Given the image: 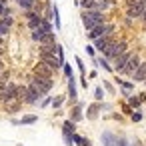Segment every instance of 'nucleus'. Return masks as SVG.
Returning a JSON list of instances; mask_svg holds the SVG:
<instances>
[{
    "instance_id": "obj_1",
    "label": "nucleus",
    "mask_w": 146,
    "mask_h": 146,
    "mask_svg": "<svg viewBox=\"0 0 146 146\" xmlns=\"http://www.w3.org/2000/svg\"><path fill=\"white\" fill-rule=\"evenodd\" d=\"M82 22L86 30H92L94 26L106 22V18H104V12L100 10H82Z\"/></svg>"
},
{
    "instance_id": "obj_2",
    "label": "nucleus",
    "mask_w": 146,
    "mask_h": 146,
    "mask_svg": "<svg viewBox=\"0 0 146 146\" xmlns=\"http://www.w3.org/2000/svg\"><path fill=\"white\" fill-rule=\"evenodd\" d=\"M146 8V0H126V14L128 18H140Z\"/></svg>"
},
{
    "instance_id": "obj_3",
    "label": "nucleus",
    "mask_w": 146,
    "mask_h": 146,
    "mask_svg": "<svg viewBox=\"0 0 146 146\" xmlns=\"http://www.w3.org/2000/svg\"><path fill=\"white\" fill-rule=\"evenodd\" d=\"M102 36H114V26L102 22V24L94 26L92 30H88V38L90 40H96V38H102Z\"/></svg>"
},
{
    "instance_id": "obj_4",
    "label": "nucleus",
    "mask_w": 146,
    "mask_h": 146,
    "mask_svg": "<svg viewBox=\"0 0 146 146\" xmlns=\"http://www.w3.org/2000/svg\"><path fill=\"white\" fill-rule=\"evenodd\" d=\"M126 48H128V44H126L124 40H114V42H112V44L102 52V54H104V58H106V60H114V58H116L118 54H122Z\"/></svg>"
},
{
    "instance_id": "obj_5",
    "label": "nucleus",
    "mask_w": 146,
    "mask_h": 146,
    "mask_svg": "<svg viewBox=\"0 0 146 146\" xmlns=\"http://www.w3.org/2000/svg\"><path fill=\"white\" fill-rule=\"evenodd\" d=\"M142 60H140V56L136 54V52H132L130 54V58L126 60V64L120 68V72L118 74H124V76H132L134 72H136V68H138V64H140Z\"/></svg>"
},
{
    "instance_id": "obj_6",
    "label": "nucleus",
    "mask_w": 146,
    "mask_h": 146,
    "mask_svg": "<svg viewBox=\"0 0 146 146\" xmlns=\"http://www.w3.org/2000/svg\"><path fill=\"white\" fill-rule=\"evenodd\" d=\"M28 86H30V88H32L40 98H42V96H46V94H48V90L52 88V84H48V82L40 80V78H38V76H34V74H32V80H30V84H28Z\"/></svg>"
},
{
    "instance_id": "obj_7",
    "label": "nucleus",
    "mask_w": 146,
    "mask_h": 146,
    "mask_svg": "<svg viewBox=\"0 0 146 146\" xmlns=\"http://www.w3.org/2000/svg\"><path fill=\"white\" fill-rule=\"evenodd\" d=\"M40 62L48 64L52 70H60V68H62V62L58 60L56 52H40Z\"/></svg>"
},
{
    "instance_id": "obj_8",
    "label": "nucleus",
    "mask_w": 146,
    "mask_h": 146,
    "mask_svg": "<svg viewBox=\"0 0 146 146\" xmlns=\"http://www.w3.org/2000/svg\"><path fill=\"white\" fill-rule=\"evenodd\" d=\"M116 38L114 36H102V38H96L94 40V50H98V52H104L112 42H114Z\"/></svg>"
},
{
    "instance_id": "obj_9",
    "label": "nucleus",
    "mask_w": 146,
    "mask_h": 146,
    "mask_svg": "<svg viewBox=\"0 0 146 146\" xmlns=\"http://www.w3.org/2000/svg\"><path fill=\"white\" fill-rule=\"evenodd\" d=\"M130 54H132V52H128V50H124L122 54H118V56L112 60V62H114V64H112V70H114V72H120V68L126 64V60L130 58Z\"/></svg>"
},
{
    "instance_id": "obj_10",
    "label": "nucleus",
    "mask_w": 146,
    "mask_h": 146,
    "mask_svg": "<svg viewBox=\"0 0 146 146\" xmlns=\"http://www.w3.org/2000/svg\"><path fill=\"white\" fill-rule=\"evenodd\" d=\"M52 68L48 66V64H44V62H38L34 68H32V74H38V76H52Z\"/></svg>"
},
{
    "instance_id": "obj_11",
    "label": "nucleus",
    "mask_w": 146,
    "mask_h": 146,
    "mask_svg": "<svg viewBox=\"0 0 146 146\" xmlns=\"http://www.w3.org/2000/svg\"><path fill=\"white\" fill-rule=\"evenodd\" d=\"M84 116H82V102H74V106L70 108V120L72 122H80Z\"/></svg>"
},
{
    "instance_id": "obj_12",
    "label": "nucleus",
    "mask_w": 146,
    "mask_h": 146,
    "mask_svg": "<svg viewBox=\"0 0 146 146\" xmlns=\"http://www.w3.org/2000/svg\"><path fill=\"white\" fill-rule=\"evenodd\" d=\"M38 100H40V96L28 86V88H26V94H24V98H22V102H24V104H38Z\"/></svg>"
},
{
    "instance_id": "obj_13",
    "label": "nucleus",
    "mask_w": 146,
    "mask_h": 146,
    "mask_svg": "<svg viewBox=\"0 0 146 146\" xmlns=\"http://www.w3.org/2000/svg\"><path fill=\"white\" fill-rule=\"evenodd\" d=\"M102 144L104 146H118V136L106 130V132H102Z\"/></svg>"
},
{
    "instance_id": "obj_14",
    "label": "nucleus",
    "mask_w": 146,
    "mask_h": 146,
    "mask_svg": "<svg viewBox=\"0 0 146 146\" xmlns=\"http://www.w3.org/2000/svg\"><path fill=\"white\" fill-rule=\"evenodd\" d=\"M144 78H146V60H144V62H140V64H138V68H136V72L132 74V80L144 82Z\"/></svg>"
},
{
    "instance_id": "obj_15",
    "label": "nucleus",
    "mask_w": 146,
    "mask_h": 146,
    "mask_svg": "<svg viewBox=\"0 0 146 146\" xmlns=\"http://www.w3.org/2000/svg\"><path fill=\"white\" fill-rule=\"evenodd\" d=\"M68 98H70L72 102H78V94H76V80H74V76H70V78H68Z\"/></svg>"
},
{
    "instance_id": "obj_16",
    "label": "nucleus",
    "mask_w": 146,
    "mask_h": 146,
    "mask_svg": "<svg viewBox=\"0 0 146 146\" xmlns=\"http://www.w3.org/2000/svg\"><path fill=\"white\" fill-rule=\"evenodd\" d=\"M100 110H102V108H100V102H94V104H90V106H88V110H86V118H88V120H96Z\"/></svg>"
},
{
    "instance_id": "obj_17",
    "label": "nucleus",
    "mask_w": 146,
    "mask_h": 146,
    "mask_svg": "<svg viewBox=\"0 0 146 146\" xmlns=\"http://www.w3.org/2000/svg\"><path fill=\"white\" fill-rule=\"evenodd\" d=\"M116 84H118V86H122V90H124V94H126V96H128V94L132 92V88H134V84H132V82H126V80H122L120 76L116 78Z\"/></svg>"
},
{
    "instance_id": "obj_18",
    "label": "nucleus",
    "mask_w": 146,
    "mask_h": 146,
    "mask_svg": "<svg viewBox=\"0 0 146 146\" xmlns=\"http://www.w3.org/2000/svg\"><path fill=\"white\" fill-rule=\"evenodd\" d=\"M44 36H46L44 30H40V28H34V30H32V40H34V42H42Z\"/></svg>"
},
{
    "instance_id": "obj_19",
    "label": "nucleus",
    "mask_w": 146,
    "mask_h": 146,
    "mask_svg": "<svg viewBox=\"0 0 146 146\" xmlns=\"http://www.w3.org/2000/svg\"><path fill=\"white\" fill-rule=\"evenodd\" d=\"M52 20H54L52 24H54V26H56V30H58L62 24H60V12H58V8H56V6H52Z\"/></svg>"
},
{
    "instance_id": "obj_20",
    "label": "nucleus",
    "mask_w": 146,
    "mask_h": 146,
    "mask_svg": "<svg viewBox=\"0 0 146 146\" xmlns=\"http://www.w3.org/2000/svg\"><path fill=\"white\" fill-rule=\"evenodd\" d=\"M36 120H38V116H36V114H26L24 118H20V120H18V124H34Z\"/></svg>"
},
{
    "instance_id": "obj_21",
    "label": "nucleus",
    "mask_w": 146,
    "mask_h": 146,
    "mask_svg": "<svg viewBox=\"0 0 146 146\" xmlns=\"http://www.w3.org/2000/svg\"><path fill=\"white\" fill-rule=\"evenodd\" d=\"M76 130V122H72V120H64V124H62V132H74Z\"/></svg>"
},
{
    "instance_id": "obj_22",
    "label": "nucleus",
    "mask_w": 146,
    "mask_h": 146,
    "mask_svg": "<svg viewBox=\"0 0 146 146\" xmlns=\"http://www.w3.org/2000/svg\"><path fill=\"white\" fill-rule=\"evenodd\" d=\"M96 64H98V66H102L106 72H114V70H112V66L108 64V60H106L104 56H102V58H96Z\"/></svg>"
},
{
    "instance_id": "obj_23",
    "label": "nucleus",
    "mask_w": 146,
    "mask_h": 146,
    "mask_svg": "<svg viewBox=\"0 0 146 146\" xmlns=\"http://www.w3.org/2000/svg\"><path fill=\"white\" fill-rule=\"evenodd\" d=\"M2 16H10V8L6 4V0H0V18Z\"/></svg>"
},
{
    "instance_id": "obj_24",
    "label": "nucleus",
    "mask_w": 146,
    "mask_h": 146,
    "mask_svg": "<svg viewBox=\"0 0 146 146\" xmlns=\"http://www.w3.org/2000/svg\"><path fill=\"white\" fill-rule=\"evenodd\" d=\"M140 104H142V100H140L138 96H130V98H128V106H130V108L136 110V108H140Z\"/></svg>"
},
{
    "instance_id": "obj_25",
    "label": "nucleus",
    "mask_w": 146,
    "mask_h": 146,
    "mask_svg": "<svg viewBox=\"0 0 146 146\" xmlns=\"http://www.w3.org/2000/svg\"><path fill=\"white\" fill-rule=\"evenodd\" d=\"M54 52H56V56H58V60L64 64V48L60 46V44H56V48H54Z\"/></svg>"
},
{
    "instance_id": "obj_26",
    "label": "nucleus",
    "mask_w": 146,
    "mask_h": 146,
    "mask_svg": "<svg viewBox=\"0 0 146 146\" xmlns=\"http://www.w3.org/2000/svg\"><path fill=\"white\" fill-rule=\"evenodd\" d=\"M62 102H64V96H56V98H52V102H50V104H52L54 108H60V106H62Z\"/></svg>"
},
{
    "instance_id": "obj_27",
    "label": "nucleus",
    "mask_w": 146,
    "mask_h": 146,
    "mask_svg": "<svg viewBox=\"0 0 146 146\" xmlns=\"http://www.w3.org/2000/svg\"><path fill=\"white\" fill-rule=\"evenodd\" d=\"M130 120H132V122H140V120H142V114H140L138 110H134V112H130Z\"/></svg>"
},
{
    "instance_id": "obj_28",
    "label": "nucleus",
    "mask_w": 146,
    "mask_h": 146,
    "mask_svg": "<svg viewBox=\"0 0 146 146\" xmlns=\"http://www.w3.org/2000/svg\"><path fill=\"white\" fill-rule=\"evenodd\" d=\"M62 136H64V144L66 146H72L74 142H72V134L70 132H62Z\"/></svg>"
},
{
    "instance_id": "obj_29",
    "label": "nucleus",
    "mask_w": 146,
    "mask_h": 146,
    "mask_svg": "<svg viewBox=\"0 0 146 146\" xmlns=\"http://www.w3.org/2000/svg\"><path fill=\"white\" fill-rule=\"evenodd\" d=\"M62 70H64L66 78H70V76H72V68H70V64H66V62H64V64H62Z\"/></svg>"
},
{
    "instance_id": "obj_30",
    "label": "nucleus",
    "mask_w": 146,
    "mask_h": 146,
    "mask_svg": "<svg viewBox=\"0 0 146 146\" xmlns=\"http://www.w3.org/2000/svg\"><path fill=\"white\" fill-rule=\"evenodd\" d=\"M94 98L100 102V100L104 98V90H102V88H96V90H94Z\"/></svg>"
},
{
    "instance_id": "obj_31",
    "label": "nucleus",
    "mask_w": 146,
    "mask_h": 146,
    "mask_svg": "<svg viewBox=\"0 0 146 146\" xmlns=\"http://www.w3.org/2000/svg\"><path fill=\"white\" fill-rule=\"evenodd\" d=\"M76 66H78V70H80V74L84 76V72H86V68H84V62H82L80 58H76Z\"/></svg>"
},
{
    "instance_id": "obj_32",
    "label": "nucleus",
    "mask_w": 146,
    "mask_h": 146,
    "mask_svg": "<svg viewBox=\"0 0 146 146\" xmlns=\"http://www.w3.org/2000/svg\"><path fill=\"white\" fill-rule=\"evenodd\" d=\"M118 146H128V140L122 138V136H118Z\"/></svg>"
},
{
    "instance_id": "obj_33",
    "label": "nucleus",
    "mask_w": 146,
    "mask_h": 146,
    "mask_svg": "<svg viewBox=\"0 0 146 146\" xmlns=\"http://www.w3.org/2000/svg\"><path fill=\"white\" fill-rule=\"evenodd\" d=\"M94 52H96V50H94V46H90V44H88V46H86V54L94 56Z\"/></svg>"
},
{
    "instance_id": "obj_34",
    "label": "nucleus",
    "mask_w": 146,
    "mask_h": 146,
    "mask_svg": "<svg viewBox=\"0 0 146 146\" xmlns=\"http://www.w3.org/2000/svg\"><path fill=\"white\" fill-rule=\"evenodd\" d=\"M104 86H106V90H108V92H112V94H114V86H112L110 82H104Z\"/></svg>"
},
{
    "instance_id": "obj_35",
    "label": "nucleus",
    "mask_w": 146,
    "mask_h": 146,
    "mask_svg": "<svg viewBox=\"0 0 146 146\" xmlns=\"http://www.w3.org/2000/svg\"><path fill=\"white\" fill-rule=\"evenodd\" d=\"M80 84H82V88H88V86H86V78H84V76H80Z\"/></svg>"
},
{
    "instance_id": "obj_36",
    "label": "nucleus",
    "mask_w": 146,
    "mask_h": 146,
    "mask_svg": "<svg viewBox=\"0 0 146 146\" xmlns=\"http://www.w3.org/2000/svg\"><path fill=\"white\" fill-rule=\"evenodd\" d=\"M122 110H124V112H126V114H130V112H132V108H130V106H128V104H124V108H122Z\"/></svg>"
},
{
    "instance_id": "obj_37",
    "label": "nucleus",
    "mask_w": 146,
    "mask_h": 146,
    "mask_svg": "<svg viewBox=\"0 0 146 146\" xmlns=\"http://www.w3.org/2000/svg\"><path fill=\"white\" fill-rule=\"evenodd\" d=\"M138 98H140L142 102H146V92H140V94H138Z\"/></svg>"
},
{
    "instance_id": "obj_38",
    "label": "nucleus",
    "mask_w": 146,
    "mask_h": 146,
    "mask_svg": "<svg viewBox=\"0 0 146 146\" xmlns=\"http://www.w3.org/2000/svg\"><path fill=\"white\" fill-rule=\"evenodd\" d=\"M82 146H92V142H90L88 138H84V140H82Z\"/></svg>"
},
{
    "instance_id": "obj_39",
    "label": "nucleus",
    "mask_w": 146,
    "mask_h": 146,
    "mask_svg": "<svg viewBox=\"0 0 146 146\" xmlns=\"http://www.w3.org/2000/svg\"><path fill=\"white\" fill-rule=\"evenodd\" d=\"M142 20H144V24H146V8H144V12H142V16H140Z\"/></svg>"
},
{
    "instance_id": "obj_40",
    "label": "nucleus",
    "mask_w": 146,
    "mask_h": 146,
    "mask_svg": "<svg viewBox=\"0 0 146 146\" xmlns=\"http://www.w3.org/2000/svg\"><path fill=\"white\" fill-rule=\"evenodd\" d=\"M134 146H144V144H142L140 140H134Z\"/></svg>"
},
{
    "instance_id": "obj_41",
    "label": "nucleus",
    "mask_w": 146,
    "mask_h": 146,
    "mask_svg": "<svg viewBox=\"0 0 146 146\" xmlns=\"http://www.w3.org/2000/svg\"><path fill=\"white\" fill-rule=\"evenodd\" d=\"M4 104V98H2V94H0V106H2Z\"/></svg>"
},
{
    "instance_id": "obj_42",
    "label": "nucleus",
    "mask_w": 146,
    "mask_h": 146,
    "mask_svg": "<svg viewBox=\"0 0 146 146\" xmlns=\"http://www.w3.org/2000/svg\"><path fill=\"white\" fill-rule=\"evenodd\" d=\"M2 68H4V66H2V62H0V70H2Z\"/></svg>"
},
{
    "instance_id": "obj_43",
    "label": "nucleus",
    "mask_w": 146,
    "mask_h": 146,
    "mask_svg": "<svg viewBox=\"0 0 146 146\" xmlns=\"http://www.w3.org/2000/svg\"><path fill=\"white\" fill-rule=\"evenodd\" d=\"M144 84H146V78H144Z\"/></svg>"
}]
</instances>
